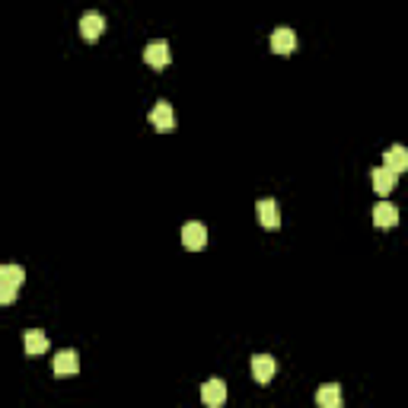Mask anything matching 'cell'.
Instances as JSON below:
<instances>
[{
    "label": "cell",
    "instance_id": "cell-1",
    "mask_svg": "<svg viewBox=\"0 0 408 408\" xmlns=\"http://www.w3.org/2000/svg\"><path fill=\"white\" fill-rule=\"evenodd\" d=\"M26 281V271L19 265H3L0 268V303L10 307V303L17 300V291L23 287Z\"/></svg>",
    "mask_w": 408,
    "mask_h": 408
},
{
    "label": "cell",
    "instance_id": "cell-2",
    "mask_svg": "<svg viewBox=\"0 0 408 408\" xmlns=\"http://www.w3.org/2000/svg\"><path fill=\"white\" fill-rule=\"evenodd\" d=\"M182 246L192 252L204 249V246H208V226L198 224V220H188V224L182 226Z\"/></svg>",
    "mask_w": 408,
    "mask_h": 408
},
{
    "label": "cell",
    "instance_id": "cell-3",
    "mask_svg": "<svg viewBox=\"0 0 408 408\" xmlns=\"http://www.w3.org/2000/svg\"><path fill=\"white\" fill-rule=\"evenodd\" d=\"M150 125H153V131H159V134H169L175 128V118H173V106L169 102H157V106L150 108Z\"/></svg>",
    "mask_w": 408,
    "mask_h": 408
},
{
    "label": "cell",
    "instance_id": "cell-4",
    "mask_svg": "<svg viewBox=\"0 0 408 408\" xmlns=\"http://www.w3.org/2000/svg\"><path fill=\"white\" fill-rule=\"evenodd\" d=\"M275 370H278V364H275V358H271V354H255V358H252V376H255L258 386L271 383Z\"/></svg>",
    "mask_w": 408,
    "mask_h": 408
},
{
    "label": "cell",
    "instance_id": "cell-5",
    "mask_svg": "<svg viewBox=\"0 0 408 408\" xmlns=\"http://www.w3.org/2000/svg\"><path fill=\"white\" fill-rule=\"evenodd\" d=\"M201 402H204V405L208 408H220L226 402V383L224 380H208V383L201 386Z\"/></svg>",
    "mask_w": 408,
    "mask_h": 408
},
{
    "label": "cell",
    "instance_id": "cell-6",
    "mask_svg": "<svg viewBox=\"0 0 408 408\" xmlns=\"http://www.w3.org/2000/svg\"><path fill=\"white\" fill-rule=\"evenodd\" d=\"M144 61H147L153 70H163V67L169 64V45L163 42V39H157V42H147V48H144Z\"/></svg>",
    "mask_w": 408,
    "mask_h": 408
},
{
    "label": "cell",
    "instance_id": "cell-7",
    "mask_svg": "<svg viewBox=\"0 0 408 408\" xmlns=\"http://www.w3.org/2000/svg\"><path fill=\"white\" fill-rule=\"evenodd\" d=\"M293 48H297V35H293V29L278 26L275 32H271V51H275V55H293Z\"/></svg>",
    "mask_w": 408,
    "mask_h": 408
},
{
    "label": "cell",
    "instance_id": "cell-8",
    "mask_svg": "<svg viewBox=\"0 0 408 408\" xmlns=\"http://www.w3.org/2000/svg\"><path fill=\"white\" fill-rule=\"evenodd\" d=\"M102 32H106V17H102V13H86V17L80 19V35H84L86 42L102 39Z\"/></svg>",
    "mask_w": 408,
    "mask_h": 408
},
{
    "label": "cell",
    "instance_id": "cell-9",
    "mask_svg": "<svg viewBox=\"0 0 408 408\" xmlns=\"http://www.w3.org/2000/svg\"><path fill=\"white\" fill-rule=\"evenodd\" d=\"M55 376H67V373H77L80 370V354L77 351H70V348H64V351H58L55 354Z\"/></svg>",
    "mask_w": 408,
    "mask_h": 408
},
{
    "label": "cell",
    "instance_id": "cell-10",
    "mask_svg": "<svg viewBox=\"0 0 408 408\" xmlns=\"http://www.w3.org/2000/svg\"><path fill=\"white\" fill-rule=\"evenodd\" d=\"M258 220L265 230H278L281 226V211H278V201L275 198H262L258 201Z\"/></svg>",
    "mask_w": 408,
    "mask_h": 408
},
{
    "label": "cell",
    "instance_id": "cell-11",
    "mask_svg": "<svg viewBox=\"0 0 408 408\" xmlns=\"http://www.w3.org/2000/svg\"><path fill=\"white\" fill-rule=\"evenodd\" d=\"M370 179H373V192L380 195V198H386V195L396 188V173H392L389 166H376L373 173H370Z\"/></svg>",
    "mask_w": 408,
    "mask_h": 408
},
{
    "label": "cell",
    "instance_id": "cell-12",
    "mask_svg": "<svg viewBox=\"0 0 408 408\" xmlns=\"http://www.w3.org/2000/svg\"><path fill=\"white\" fill-rule=\"evenodd\" d=\"M373 224H376V230H392V226L399 224V211H396V204L380 201V204L373 208Z\"/></svg>",
    "mask_w": 408,
    "mask_h": 408
},
{
    "label": "cell",
    "instance_id": "cell-13",
    "mask_svg": "<svg viewBox=\"0 0 408 408\" xmlns=\"http://www.w3.org/2000/svg\"><path fill=\"white\" fill-rule=\"evenodd\" d=\"M23 348L29 358L45 354V351H48V335H45L42 329H29V332H23Z\"/></svg>",
    "mask_w": 408,
    "mask_h": 408
},
{
    "label": "cell",
    "instance_id": "cell-14",
    "mask_svg": "<svg viewBox=\"0 0 408 408\" xmlns=\"http://www.w3.org/2000/svg\"><path fill=\"white\" fill-rule=\"evenodd\" d=\"M383 166H389L396 175L405 173V169H408V150L402 147V144H392L389 150L383 153Z\"/></svg>",
    "mask_w": 408,
    "mask_h": 408
},
{
    "label": "cell",
    "instance_id": "cell-15",
    "mask_svg": "<svg viewBox=\"0 0 408 408\" xmlns=\"http://www.w3.org/2000/svg\"><path fill=\"white\" fill-rule=\"evenodd\" d=\"M316 402H319V408H342V386H338V383L319 386Z\"/></svg>",
    "mask_w": 408,
    "mask_h": 408
}]
</instances>
